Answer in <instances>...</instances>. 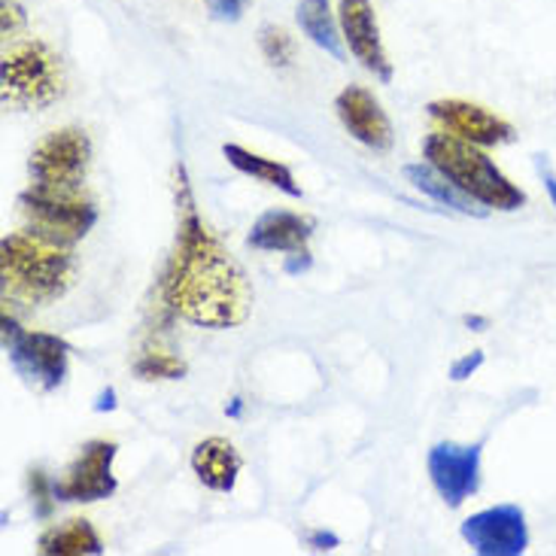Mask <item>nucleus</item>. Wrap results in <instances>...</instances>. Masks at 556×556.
Instances as JSON below:
<instances>
[{
  "label": "nucleus",
  "mask_w": 556,
  "mask_h": 556,
  "mask_svg": "<svg viewBox=\"0 0 556 556\" xmlns=\"http://www.w3.org/2000/svg\"><path fill=\"white\" fill-rule=\"evenodd\" d=\"M177 243L162 274V301L201 329H235L253 311V289L241 265L201 223L186 167H177Z\"/></svg>",
  "instance_id": "1"
},
{
  "label": "nucleus",
  "mask_w": 556,
  "mask_h": 556,
  "mask_svg": "<svg viewBox=\"0 0 556 556\" xmlns=\"http://www.w3.org/2000/svg\"><path fill=\"white\" fill-rule=\"evenodd\" d=\"M76 262L67 243L49 238L37 228L13 231L0 243V274L15 295L49 304L74 283Z\"/></svg>",
  "instance_id": "2"
},
{
  "label": "nucleus",
  "mask_w": 556,
  "mask_h": 556,
  "mask_svg": "<svg viewBox=\"0 0 556 556\" xmlns=\"http://www.w3.org/2000/svg\"><path fill=\"white\" fill-rule=\"evenodd\" d=\"M422 152L429 165H435L447 180H453L466 195H471L483 207L493 211H520L527 204V195L520 186H514L498 170L486 152L478 150V143H468L453 135H429L422 140Z\"/></svg>",
  "instance_id": "3"
},
{
  "label": "nucleus",
  "mask_w": 556,
  "mask_h": 556,
  "mask_svg": "<svg viewBox=\"0 0 556 556\" xmlns=\"http://www.w3.org/2000/svg\"><path fill=\"white\" fill-rule=\"evenodd\" d=\"M3 104L18 110H40L59 101L64 91L61 59L40 40L10 46L0 61Z\"/></svg>",
  "instance_id": "4"
},
{
  "label": "nucleus",
  "mask_w": 556,
  "mask_h": 556,
  "mask_svg": "<svg viewBox=\"0 0 556 556\" xmlns=\"http://www.w3.org/2000/svg\"><path fill=\"white\" fill-rule=\"evenodd\" d=\"M22 213L28 216L30 228L43 231L55 241L74 247L83 241L98 223V211L79 189H52V186H34L18 195Z\"/></svg>",
  "instance_id": "5"
},
{
  "label": "nucleus",
  "mask_w": 556,
  "mask_h": 556,
  "mask_svg": "<svg viewBox=\"0 0 556 556\" xmlns=\"http://www.w3.org/2000/svg\"><path fill=\"white\" fill-rule=\"evenodd\" d=\"M3 350L13 362L15 375L43 392L61 387L67 375V356H71L67 341L49 331L18 329V323L10 314H3Z\"/></svg>",
  "instance_id": "6"
},
{
  "label": "nucleus",
  "mask_w": 556,
  "mask_h": 556,
  "mask_svg": "<svg viewBox=\"0 0 556 556\" xmlns=\"http://www.w3.org/2000/svg\"><path fill=\"white\" fill-rule=\"evenodd\" d=\"M91 162V140L83 128H59L43 137L30 152V180L34 186L79 189Z\"/></svg>",
  "instance_id": "7"
},
{
  "label": "nucleus",
  "mask_w": 556,
  "mask_h": 556,
  "mask_svg": "<svg viewBox=\"0 0 556 556\" xmlns=\"http://www.w3.org/2000/svg\"><path fill=\"white\" fill-rule=\"evenodd\" d=\"M466 539L481 556H520L529 547L527 514L520 505H493L463 523Z\"/></svg>",
  "instance_id": "8"
},
{
  "label": "nucleus",
  "mask_w": 556,
  "mask_h": 556,
  "mask_svg": "<svg viewBox=\"0 0 556 556\" xmlns=\"http://www.w3.org/2000/svg\"><path fill=\"white\" fill-rule=\"evenodd\" d=\"M116 444L113 441H89L76 456L64 478L55 483L59 502H101L116 493V475H113Z\"/></svg>",
  "instance_id": "9"
},
{
  "label": "nucleus",
  "mask_w": 556,
  "mask_h": 556,
  "mask_svg": "<svg viewBox=\"0 0 556 556\" xmlns=\"http://www.w3.org/2000/svg\"><path fill=\"white\" fill-rule=\"evenodd\" d=\"M429 478L447 508H459L481 486V444H435L429 451Z\"/></svg>",
  "instance_id": "10"
},
{
  "label": "nucleus",
  "mask_w": 556,
  "mask_h": 556,
  "mask_svg": "<svg viewBox=\"0 0 556 556\" xmlns=\"http://www.w3.org/2000/svg\"><path fill=\"white\" fill-rule=\"evenodd\" d=\"M314 235V223L292 211H268L256 219L247 243L265 253H286V271L299 274L311 265L307 241Z\"/></svg>",
  "instance_id": "11"
},
{
  "label": "nucleus",
  "mask_w": 556,
  "mask_h": 556,
  "mask_svg": "<svg viewBox=\"0 0 556 556\" xmlns=\"http://www.w3.org/2000/svg\"><path fill=\"white\" fill-rule=\"evenodd\" d=\"M429 116L447 131V135L478 143V147H498V143H511L514 125L505 122L496 113H490L486 106L447 98V101H432L426 106Z\"/></svg>",
  "instance_id": "12"
},
{
  "label": "nucleus",
  "mask_w": 556,
  "mask_h": 556,
  "mask_svg": "<svg viewBox=\"0 0 556 556\" xmlns=\"http://www.w3.org/2000/svg\"><path fill=\"white\" fill-rule=\"evenodd\" d=\"M338 22L350 52L356 55L368 74H375L380 83L392 79V61L380 40V25H377L371 0H338Z\"/></svg>",
  "instance_id": "13"
},
{
  "label": "nucleus",
  "mask_w": 556,
  "mask_h": 556,
  "mask_svg": "<svg viewBox=\"0 0 556 556\" xmlns=\"http://www.w3.org/2000/svg\"><path fill=\"white\" fill-rule=\"evenodd\" d=\"M334 110H338V119L344 122L346 131L359 143H365L368 150H392V125L371 91L362 89V86H346L338 94Z\"/></svg>",
  "instance_id": "14"
},
{
  "label": "nucleus",
  "mask_w": 556,
  "mask_h": 556,
  "mask_svg": "<svg viewBox=\"0 0 556 556\" xmlns=\"http://www.w3.org/2000/svg\"><path fill=\"white\" fill-rule=\"evenodd\" d=\"M241 453L226 438H207L192 451V471L198 481L216 493H231L241 475Z\"/></svg>",
  "instance_id": "15"
},
{
  "label": "nucleus",
  "mask_w": 556,
  "mask_h": 556,
  "mask_svg": "<svg viewBox=\"0 0 556 556\" xmlns=\"http://www.w3.org/2000/svg\"><path fill=\"white\" fill-rule=\"evenodd\" d=\"M405 177L420 189L422 195H429L432 201H438V204L451 207V211L463 213V216H486V207H483V204H478L475 198L466 195L456 182L447 180V177H444L435 165H429V162H426V165H407Z\"/></svg>",
  "instance_id": "16"
},
{
  "label": "nucleus",
  "mask_w": 556,
  "mask_h": 556,
  "mask_svg": "<svg viewBox=\"0 0 556 556\" xmlns=\"http://www.w3.org/2000/svg\"><path fill=\"white\" fill-rule=\"evenodd\" d=\"M223 155L228 159V165L235 167V170H241L247 177H253V180L265 182V186H274V189H280L289 198H301V186L292 177V170L280 162H274V159H262L256 152L243 150L238 143H226L223 147Z\"/></svg>",
  "instance_id": "17"
},
{
  "label": "nucleus",
  "mask_w": 556,
  "mask_h": 556,
  "mask_svg": "<svg viewBox=\"0 0 556 556\" xmlns=\"http://www.w3.org/2000/svg\"><path fill=\"white\" fill-rule=\"evenodd\" d=\"M40 554L46 556H98L104 554L101 535L89 520H67L40 535Z\"/></svg>",
  "instance_id": "18"
},
{
  "label": "nucleus",
  "mask_w": 556,
  "mask_h": 556,
  "mask_svg": "<svg viewBox=\"0 0 556 556\" xmlns=\"http://www.w3.org/2000/svg\"><path fill=\"white\" fill-rule=\"evenodd\" d=\"M299 25L319 49L329 52L331 59H344V46H341L344 34L338 30L341 22H334L329 0H301Z\"/></svg>",
  "instance_id": "19"
},
{
  "label": "nucleus",
  "mask_w": 556,
  "mask_h": 556,
  "mask_svg": "<svg viewBox=\"0 0 556 556\" xmlns=\"http://www.w3.org/2000/svg\"><path fill=\"white\" fill-rule=\"evenodd\" d=\"M186 362L177 359V356H170V353H162V350H155V353H143L140 359L135 362V375L140 380H180L186 377Z\"/></svg>",
  "instance_id": "20"
},
{
  "label": "nucleus",
  "mask_w": 556,
  "mask_h": 556,
  "mask_svg": "<svg viewBox=\"0 0 556 556\" xmlns=\"http://www.w3.org/2000/svg\"><path fill=\"white\" fill-rule=\"evenodd\" d=\"M258 46H262V55L271 61L274 67H286L289 61L295 59V43L283 28L265 25L258 30Z\"/></svg>",
  "instance_id": "21"
},
{
  "label": "nucleus",
  "mask_w": 556,
  "mask_h": 556,
  "mask_svg": "<svg viewBox=\"0 0 556 556\" xmlns=\"http://www.w3.org/2000/svg\"><path fill=\"white\" fill-rule=\"evenodd\" d=\"M30 496H34V505H37L40 517H49L55 498H59L55 496V483L49 481L43 471H30Z\"/></svg>",
  "instance_id": "22"
},
{
  "label": "nucleus",
  "mask_w": 556,
  "mask_h": 556,
  "mask_svg": "<svg viewBox=\"0 0 556 556\" xmlns=\"http://www.w3.org/2000/svg\"><path fill=\"white\" fill-rule=\"evenodd\" d=\"M204 3H207L213 18H219V22H238L250 0H204Z\"/></svg>",
  "instance_id": "23"
},
{
  "label": "nucleus",
  "mask_w": 556,
  "mask_h": 556,
  "mask_svg": "<svg viewBox=\"0 0 556 556\" xmlns=\"http://www.w3.org/2000/svg\"><path fill=\"white\" fill-rule=\"evenodd\" d=\"M3 37H13L15 30L25 25V10L15 0H3Z\"/></svg>",
  "instance_id": "24"
},
{
  "label": "nucleus",
  "mask_w": 556,
  "mask_h": 556,
  "mask_svg": "<svg viewBox=\"0 0 556 556\" xmlns=\"http://www.w3.org/2000/svg\"><path fill=\"white\" fill-rule=\"evenodd\" d=\"M483 365V353H471V356H463V359L456 362L451 368V377L453 380H466V377H471L478 368Z\"/></svg>",
  "instance_id": "25"
},
{
  "label": "nucleus",
  "mask_w": 556,
  "mask_h": 556,
  "mask_svg": "<svg viewBox=\"0 0 556 556\" xmlns=\"http://www.w3.org/2000/svg\"><path fill=\"white\" fill-rule=\"evenodd\" d=\"M307 542H311L314 551H331V547H338V539H334L331 532H316V535H311Z\"/></svg>",
  "instance_id": "26"
},
{
  "label": "nucleus",
  "mask_w": 556,
  "mask_h": 556,
  "mask_svg": "<svg viewBox=\"0 0 556 556\" xmlns=\"http://www.w3.org/2000/svg\"><path fill=\"white\" fill-rule=\"evenodd\" d=\"M542 180H544V189H547V195H551V204L556 207V174L547 165L542 167Z\"/></svg>",
  "instance_id": "27"
}]
</instances>
